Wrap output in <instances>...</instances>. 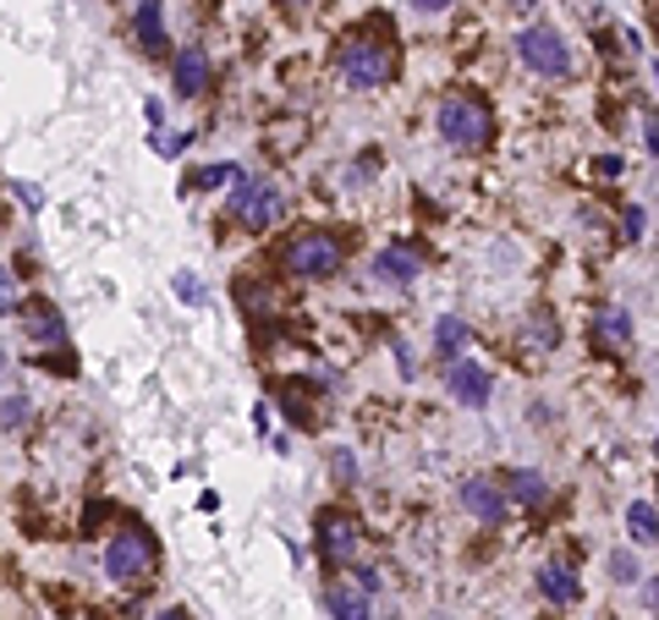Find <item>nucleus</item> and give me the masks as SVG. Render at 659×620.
<instances>
[{
	"instance_id": "f257e3e1",
	"label": "nucleus",
	"mask_w": 659,
	"mask_h": 620,
	"mask_svg": "<svg viewBox=\"0 0 659 620\" xmlns=\"http://www.w3.org/2000/svg\"><path fill=\"white\" fill-rule=\"evenodd\" d=\"M435 133H440V143H446V149L473 154V149H484V143H489L495 122H489L484 100H473V94H451V100H440V111H435Z\"/></svg>"
},
{
	"instance_id": "f03ea898",
	"label": "nucleus",
	"mask_w": 659,
	"mask_h": 620,
	"mask_svg": "<svg viewBox=\"0 0 659 620\" xmlns=\"http://www.w3.org/2000/svg\"><path fill=\"white\" fill-rule=\"evenodd\" d=\"M231 220L242 231H269L275 220H286V193L264 176H242L231 187Z\"/></svg>"
},
{
	"instance_id": "7ed1b4c3",
	"label": "nucleus",
	"mask_w": 659,
	"mask_h": 620,
	"mask_svg": "<svg viewBox=\"0 0 659 620\" xmlns=\"http://www.w3.org/2000/svg\"><path fill=\"white\" fill-rule=\"evenodd\" d=\"M280 264L297 275V280H324V275H336L342 269V242L330 237V231H302L280 248Z\"/></svg>"
},
{
	"instance_id": "20e7f679",
	"label": "nucleus",
	"mask_w": 659,
	"mask_h": 620,
	"mask_svg": "<svg viewBox=\"0 0 659 620\" xmlns=\"http://www.w3.org/2000/svg\"><path fill=\"white\" fill-rule=\"evenodd\" d=\"M517 61L539 78H571V45L555 28H522L517 34Z\"/></svg>"
},
{
	"instance_id": "39448f33",
	"label": "nucleus",
	"mask_w": 659,
	"mask_h": 620,
	"mask_svg": "<svg viewBox=\"0 0 659 620\" xmlns=\"http://www.w3.org/2000/svg\"><path fill=\"white\" fill-rule=\"evenodd\" d=\"M154 571V538L143 527H122L111 543H105V576L111 582H138Z\"/></svg>"
},
{
	"instance_id": "423d86ee",
	"label": "nucleus",
	"mask_w": 659,
	"mask_h": 620,
	"mask_svg": "<svg viewBox=\"0 0 659 620\" xmlns=\"http://www.w3.org/2000/svg\"><path fill=\"white\" fill-rule=\"evenodd\" d=\"M391 72H396L391 45H380V39H347L342 45V78L352 89H380V83H391Z\"/></svg>"
},
{
	"instance_id": "0eeeda50",
	"label": "nucleus",
	"mask_w": 659,
	"mask_h": 620,
	"mask_svg": "<svg viewBox=\"0 0 659 620\" xmlns=\"http://www.w3.org/2000/svg\"><path fill=\"white\" fill-rule=\"evenodd\" d=\"M313 543H319L324 565H352V554L363 549V527H358V516H347V510H319Z\"/></svg>"
},
{
	"instance_id": "6e6552de",
	"label": "nucleus",
	"mask_w": 659,
	"mask_h": 620,
	"mask_svg": "<svg viewBox=\"0 0 659 620\" xmlns=\"http://www.w3.org/2000/svg\"><path fill=\"white\" fill-rule=\"evenodd\" d=\"M456 500H462V510H467L473 521H484V527L506 521V505H511L506 489H500V478H462Z\"/></svg>"
},
{
	"instance_id": "1a4fd4ad",
	"label": "nucleus",
	"mask_w": 659,
	"mask_h": 620,
	"mask_svg": "<svg viewBox=\"0 0 659 620\" xmlns=\"http://www.w3.org/2000/svg\"><path fill=\"white\" fill-rule=\"evenodd\" d=\"M446 390L462 401V406H489V390H495V379H489V368L484 363H473V357H456V363H446Z\"/></svg>"
},
{
	"instance_id": "9d476101",
	"label": "nucleus",
	"mask_w": 659,
	"mask_h": 620,
	"mask_svg": "<svg viewBox=\"0 0 659 620\" xmlns=\"http://www.w3.org/2000/svg\"><path fill=\"white\" fill-rule=\"evenodd\" d=\"M324 609H330V620H369L374 615V598H369V587L352 576H330V587H324Z\"/></svg>"
},
{
	"instance_id": "9b49d317",
	"label": "nucleus",
	"mask_w": 659,
	"mask_h": 620,
	"mask_svg": "<svg viewBox=\"0 0 659 620\" xmlns=\"http://www.w3.org/2000/svg\"><path fill=\"white\" fill-rule=\"evenodd\" d=\"M418 275H424V253H418V248L391 242V248L374 253V280H380V286H396V291H402V286H413Z\"/></svg>"
},
{
	"instance_id": "f8f14e48",
	"label": "nucleus",
	"mask_w": 659,
	"mask_h": 620,
	"mask_svg": "<svg viewBox=\"0 0 659 620\" xmlns=\"http://www.w3.org/2000/svg\"><path fill=\"white\" fill-rule=\"evenodd\" d=\"M171 83H176L182 100H198V94L209 89V56H204V45H182V50H176V61H171Z\"/></svg>"
},
{
	"instance_id": "ddd939ff",
	"label": "nucleus",
	"mask_w": 659,
	"mask_h": 620,
	"mask_svg": "<svg viewBox=\"0 0 659 620\" xmlns=\"http://www.w3.org/2000/svg\"><path fill=\"white\" fill-rule=\"evenodd\" d=\"M23 330H28V341H39V346H67V319H61V308L45 302V297H34V302L23 308Z\"/></svg>"
},
{
	"instance_id": "4468645a",
	"label": "nucleus",
	"mask_w": 659,
	"mask_h": 620,
	"mask_svg": "<svg viewBox=\"0 0 659 620\" xmlns=\"http://www.w3.org/2000/svg\"><path fill=\"white\" fill-rule=\"evenodd\" d=\"M500 489H506L511 505H528V510H539V505L550 500V478L533 472V467H506V472H500Z\"/></svg>"
},
{
	"instance_id": "2eb2a0df",
	"label": "nucleus",
	"mask_w": 659,
	"mask_h": 620,
	"mask_svg": "<svg viewBox=\"0 0 659 620\" xmlns=\"http://www.w3.org/2000/svg\"><path fill=\"white\" fill-rule=\"evenodd\" d=\"M138 45L149 50V56H165V7L160 0H138Z\"/></svg>"
},
{
	"instance_id": "dca6fc26",
	"label": "nucleus",
	"mask_w": 659,
	"mask_h": 620,
	"mask_svg": "<svg viewBox=\"0 0 659 620\" xmlns=\"http://www.w3.org/2000/svg\"><path fill=\"white\" fill-rule=\"evenodd\" d=\"M539 593H544L550 604H577V576H571V565H566V560L539 565Z\"/></svg>"
},
{
	"instance_id": "f3484780",
	"label": "nucleus",
	"mask_w": 659,
	"mask_h": 620,
	"mask_svg": "<svg viewBox=\"0 0 659 620\" xmlns=\"http://www.w3.org/2000/svg\"><path fill=\"white\" fill-rule=\"evenodd\" d=\"M593 341H604V346H626V341H632V319H626L621 302H604V308L593 313Z\"/></svg>"
},
{
	"instance_id": "a211bd4d",
	"label": "nucleus",
	"mask_w": 659,
	"mask_h": 620,
	"mask_svg": "<svg viewBox=\"0 0 659 620\" xmlns=\"http://www.w3.org/2000/svg\"><path fill=\"white\" fill-rule=\"evenodd\" d=\"M626 538H632L637 549L659 543V505H648V500H632V505H626Z\"/></svg>"
},
{
	"instance_id": "6ab92c4d",
	"label": "nucleus",
	"mask_w": 659,
	"mask_h": 620,
	"mask_svg": "<svg viewBox=\"0 0 659 620\" xmlns=\"http://www.w3.org/2000/svg\"><path fill=\"white\" fill-rule=\"evenodd\" d=\"M467 341H473V330H467L456 313H446V319L435 324V352H440L446 363H456V357L467 352Z\"/></svg>"
},
{
	"instance_id": "aec40b11",
	"label": "nucleus",
	"mask_w": 659,
	"mask_h": 620,
	"mask_svg": "<svg viewBox=\"0 0 659 620\" xmlns=\"http://www.w3.org/2000/svg\"><path fill=\"white\" fill-rule=\"evenodd\" d=\"M28 412H34L28 390H12V395H0V428H23V423H28Z\"/></svg>"
},
{
	"instance_id": "412c9836",
	"label": "nucleus",
	"mask_w": 659,
	"mask_h": 620,
	"mask_svg": "<svg viewBox=\"0 0 659 620\" xmlns=\"http://www.w3.org/2000/svg\"><path fill=\"white\" fill-rule=\"evenodd\" d=\"M604 565H610V576H615L621 587H626V582H637V571H643L632 549H610V560H604Z\"/></svg>"
},
{
	"instance_id": "4be33fe9",
	"label": "nucleus",
	"mask_w": 659,
	"mask_h": 620,
	"mask_svg": "<svg viewBox=\"0 0 659 620\" xmlns=\"http://www.w3.org/2000/svg\"><path fill=\"white\" fill-rule=\"evenodd\" d=\"M231 176H242V171H236V165H198V171H193V187H226Z\"/></svg>"
},
{
	"instance_id": "5701e85b",
	"label": "nucleus",
	"mask_w": 659,
	"mask_h": 620,
	"mask_svg": "<svg viewBox=\"0 0 659 620\" xmlns=\"http://www.w3.org/2000/svg\"><path fill=\"white\" fill-rule=\"evenodd\" d=\"M643 231H648V215H643V209H626V215H621V237H626V242H643Z\"/></svg>"
},
{
	"instance_id": "b1692460",
	"label": "nucleus",
	"mask_w": 659,
	"mask_h": 620,
	"mask_svg": "<svg viewBox=\"0 0 659 620\" xmlns=\"http://www.w3.org/2000/svg\"><path fill=\"white\" fill-rule=\"evenodd\" d=\"M7 313H18V280H12V269H0V319Z\"/></svg>"
},
{
	"instance_id": "393cba45",
	"label": "nucleus",
	"mask_w": 659,
	"mask_h": 620,
	"mask_svg": "<svg viewBox=\"0 0 659 620\" xmlns=\"http://www.w3.org/2000/svg\"><path fill=\"white\" fill-rule=\"evenodd\" d=\"M176 297H182V302H204V280H193V275H176Z\"/></svg>"
},
{
	"instance_id": "a878e982",
	"label": "nucleus",
	"mask_w": 659,
	"mask_h": 620,
	"mask_svg": "<svg viewBox=\"0 0 659 620\" xmlns=\"http://www.w3.org/2000/svg\"><path fill=\"white\" fill-rule=\"evenodd\" d=\"M330 461H336V472H342L347 483H358V461H352V450H336V456H330Z\"/></svg>"
},
{
	"instance_id": "bb28decb",
	"label": "nucleus",
	"mask_w": 659,
	"mask_h": 620,
	"mask_svg": "<svg viewBox=\"0 0 659 620\" xmlns=\"http://www.w3.org/2000/svg\"><path fill=\"white\" fill-rule=\"evenodd\" d=\"M643 143H648V154H659V116L654 111L643 116Z\"/></svg>"
},
{
	"instance_id": "cd10ccee",
	"label": "nucleus",
	"mask_w": 659,
	"mask_h": 620,
	"mask_svg": "<svg viewBox=\"0 0 659 620\" xmlns=\"http://www.w3.org/2000/svg\"><path fill=\"white\" fill-rule=\"evenodd\" d=\"M154 149H160V154H182V149H187V133H171V138H154Z\"/></svg>"
},
{
	"instance_id": "c85d7f7f",
	"label": "nucleus",
	"mask_w": 659,
	"mask_h": 620,
	"mask_svg": "<svg viewBox=\"0 0 659 620\" xmlns=\"http://www.w3.org/2000/svg\"><path fill=\"white\" fill-rule=\"evenodd\" d=\"M143 116H149V127H154V133L165 127V105H160V100H149V105H143Z\"/></svg>"
},
{
	"instance_id": "c756f323",
	"label": "nucleus",
	"mask_w": 659,
	"mask_h": 620,
	"mask_svg": "<svg viewBox=\"0 0 659 620\" xmlns=\"http://www.w3.org/2000/svg\"><path fill=\"white\" fill-rule=\"evenodd\" d=\"M599 176L615 182V176H621V160H615V154H599Z\"/></svg>"
},
{
	"instance_id": "7c9ffc66",
	"label": "nucleus",
	"mask_w": 659,
	"mask_h": 620,
	"mask_svg": "<svg viewBox=\"0 0 659 620\" xmlns=\"http://www.w3.org/2000/svg\"><path fill=\"white\" fill-rule=\"evenodd\" d=\"M358 582H363V587L374 593V587H380V571H374V565H358Z\"/></svg>"
},
{
	"instance_id": "2f4dec72",
	"label": "nucleus",
	"mask_w": 659,
	"mask_h": 620,
	"mask_svg": "<svg viewBox=\"0 0 659 620\" xmlns=\"http://www.w3.org/2000/svg\"><path fill=\"white\" fill-rule=\"evenodd\" d=\"M643 598H648V609L659 615V576H648V587H643Z\"/></svg>"
},
{
	"instance_id": "473e14b6",
	"label": "nucleus",
	"mask_w": 659,
	"mask_h": 620,
	"mask_svg": "<svg viewBox=\"0 0 659 620\" xmlns=\"http://www.w3.org/2000/svg\"><path fill=\"white\" fill-rule=\"evenodd\" d=\"M413 7H418V12H429V18H435V12H446V7H451V0H413Z\"/></svg>"
},
{
	"instance_id": "72a5a7b5",
	"label": "nucleus",
	"mask_w": 659,
	"mask_h": 620,
	"mask_svg": "<svg viewBox=\"0 0 659 620\" xmlns=\"http://www.w3.org/2000/svg\"><path fill=\"white\" fill-rule=\"evenodd\" d=\"M506 7H511V12H533V7H539V0H506Z\"/></svg>"
},
{
	"instance_id": "f704fd0d",
	"label": "nucleus",
	"mask_w": 659,
	"mask_h": 620,
	"mask_svg": "<svg viewBox=\"0 0 659 620\" xmlns=\"http://www.w3.org/2000/svg\"><path fill=\"white\" fill-rule=\"evenodd\" d=\"M154 620H193L187 609H165V615H154Z\"/></svg>"
},
{
	"instance_id": "c9c22d12",
	"label": "nucleus",
	"mask_w": 659,
	"mask_h": 620,
	"mask_svg": "<svg viewBox=\"0 0 659 620\" xmlns=\"http://www.w3.org/2000/svg\"><path fill=\"white\" fill-rule=\"evenodd\" d=\"M0 379H7V352H0Z\"/></svg>"
},
{
	"instance_id": "e433bc0d",
	"label": "nucleus",
	"mask_w": 659,
	"mask_h": 620,
	"mask_svg": "<svg viewBox=\"0 0 659 620\" xmlns=\"http://www.w3.org/2000/svg\"><path fill=\"white\" fill-rule=\"evenodd\" d=\"M654 456H659V439H654Z\"/></svg>"
}]
</instances>
